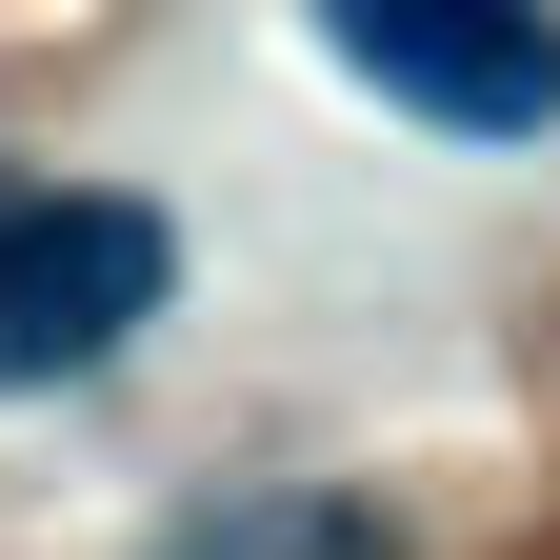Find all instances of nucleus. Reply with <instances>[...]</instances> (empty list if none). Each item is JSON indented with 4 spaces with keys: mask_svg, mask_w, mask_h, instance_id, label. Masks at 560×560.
Masks as SVG:
<instances>
[{
    "mask_svg": "<svg viewBox=\"0 0 560 560\" xmlns=\"http://www.w3.org/2000/svg\"><path fill=\"white\" fill-rule=\"evenodd\" d=\"M161 200H101V180H0V400H40V381H81L120 361L140 320H161Z\"/></svg>",
    "mask_w": 560,
    "mask_h": 560,
    "instance_id": "1",
    "label": "nucleus"
},
{
    "mask_svg": "<svg viewBox=\"0 0 560 560\" xmlns=\"http://www.w3.org/2000/svg\"><path fill=\"white\" fill-rule=\"evenodd\" d=\"M320 40L361 60L381 101L460 120V140H521V120H560V21H540V0H320Z\"/></svg>",
    "mask_w": 560,
    "mask_h": 560,
    "instance_id": "2",
    "label": "nucleus"
},
{
    "mask_svg": "<svg viewBox=\"0 0 560 560\" xmlns=\"http://www.w3.org/2000/svg\"><path fill=\"white\" fill-rule=\"evenodd\" d=\"M180 560H381L361 521H301V501H260V521H200Z\"/></svg>",
    "mask_w": 560,
    "mask_h": 560,
    "instance_id": "3",
    "label": "nucleus"
}]
</instances>
